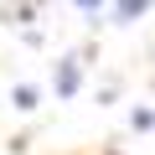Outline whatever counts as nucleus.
Here are the masks:
<instances>
[{
    "label": "nucleus",
    "mask_w": 155,
    "mask_h": 155,
    "mask_svg": "<svg viewBox=\"0 0 155 155\" xmlns=\"http://www.w3.org/2000/svg\"><path fill=\"white\" fill-rule=\"evenodd\" d=\"M52 88H57V98H72L78 88H83V57H78V52L57 57V72H52Z\"/></svg>",
    "instance_id": "1"
},
{
    "label": "nucleus",
    "mask_w": 155,
    "mask_h": 155,
    "mask_svg": "<svg viewBox=\"0 0 155 155\" xmlns=\"http://www.w3.org/2000/svg\"><path fill=\"white\" fill-rule=\"evenodd\" d=\"M150 5H155V0H114V21H119V26H129V21H140Z\"/></svg>",
    "instance_id": "2"
},
{
    "label": "nucleus",
    "mask_w": 155,
    "mask_h": 155,
    "mask_svg": "<svg viewBox=\"0 0 155 155\" xmlns=\"http://www.w3.org/2000/svg\"><path fill=\"white\" fill-rule=\"evenodd\" d=\"M36 98H41V93H36V83H16V88H11V104H16L21 114H31V109H36Z\"/></svg>",
    "instance_id": "3"
},
{
    "label": "nucleus",
    "mask_w": 155,
    "mask_h": 155,
    "mask_svg": "<svg viewBox=\"0 0 155 155\" xmlns=\"http://www.w3.org/2000/svg\"><path fill=\"white\" fill-rule=\"evenodd\" d=\"M129 124H134V129H155V109H134Z\"/></svg>",
    "instance_id": "4"
},
{
    "label": "nucleus",
    "mask_w": 155,
    "mask_h": 155,
    "mask_svg": "<svg viewBox=\"0 0 155 155\" xmlns=\"http://www.w3.org/2000/svg\"><path fill=\"white\" fill-rule=\"evenodd\" d=\"M72 5H78V11H98L104 0H72Z\"/></svg>",
    "instance_id": "5"
}]
</instances>
